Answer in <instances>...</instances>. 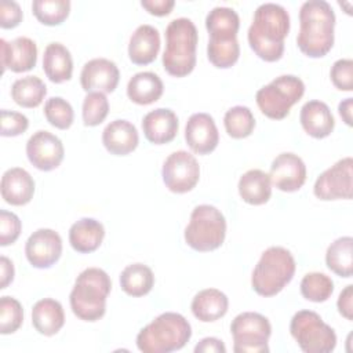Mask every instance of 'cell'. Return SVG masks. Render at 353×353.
Here are the masks:
<instances>
[{
  "mask_svg": "<svg viewBox=\"0 0 353 353\" xmlns=\"http://www.w3.org/2000/svg\"><path fill=\"white\" fill-rule=\"evenodd\" d=\"M186 244L200 252L219 248L226 236V219L214 205H196L190 214V221L185 228Z\"/></svg>",
  "mask_w": 353,
  "mask_h": 353,
  "instance_id": "obj_7",
  "label": "cell"
},
{
  "mask_svg": "<svg viewBox=\"0 0 353 353\" xmlns=\"http://www.w3.org/2000/svg\"><path fill=\"white\" fill-rule=\"evenodd\" d=\"M270 182L281 192L299 190L306 181L303 160L291 152L280 153L270 165Z\"/></svg>",
  "mask_w": 353,
  "mask_h": 353,
  "instance_id": "obj_15",
  "label": "cell"
},
{
  "mask_svg": "<svg viewBox=\"0 0 353 353\" xmlns=\"http://www.w3.org/2000/svg\"><path fill=\"white\" fill-rule=\"evenodd\" d=\"M154 274L143 263H132L120 273V287L130 296H143L153 288Z\"/></svg>",
  "mask_w": 353,
  "mask_h": 353,
  "instance_id": "obj_32",
  "label": "cell"
},
{
  "mask_svg": "<svg viewBox=\"0 0 353 353\" xmlns=\"http://www.w3.org/2000/svg\"><path fill=\"white\" fill-rule=\"evenodd\" d=\"M29 127V120L25 114L14 110H1V130L3 137H17L25 132Z\"/></svg>",
  "mask_w": 353,
  "mask_h": 353,
  "instance_id": "obj_43",
  "label": "cell"
},
{
  "mask_svg": "<svg viewBox=\"0 0 353 353\" xmlns=\"http://www.w3.org/2000/svg\"><path fill=\"white\" fill-rule=\"evenodd\" d=\"M185 139L192 152L208 154L218 146L219 132L216 124L208 113H193L185 127Z\"/></svg>",
  "mask_w": 353,
  "mask_h": 353,
  "instance_id": "obj_17",
  "label": "cell"
},
{
  "mask_svg": "<svg viewBox=\"0 0 353 353\" xmlns=\"http://www.w3.org/2000/svg\"><path fill=\"white\" fill-rule=\"evenodd\" d=\"M0 190L6 203L11 205H25L33 197L34 181L26 170L12 167L3 174Z\"/></svg>",
  "mask_w": 353,
  "mask_h": 353,
  "instance_id": "obj_21",
  "label": "cell"
},
{
  "mask_svg": "<svg viewBox=\"0 0 353 353\" xmlns=\"http://www.w3.org/2000/svg\"><path fill=\"white\" fill-rule=\"evenodd\" d=\"M44 116L55 128L66 130L73 123L74 112L72 105L62 97H51L44 103Z\"/></svg>",
  "mask_w": 353,
  "mask_h": 353,
  "instance_id": "obj_38",
  "label": "cell"
},
{
  "mask_svg": "<svg viewBox=\"0 0 353 353\" xmlns=\"http://www.w3.org/2000/svg\"><path fill=\"white\" fill-rule=\"evenodd\" d=\"M352 167L353 159L347 156L323 171L314 182V196L324 201L352 199Z\"/></svg>",
  "mask_w": 353,
  "mask_h": 353,
  "instance_id": "obj_12",
  "label": "cell"
},
{
  "mask_svg": "<svg viewBox=\"0 0 353 353\" xmlns=\"http://www.w3.org/2000/svg\"><path fill=\"white\" fill-rule=\"evenodd\" d=\"M334 292V283L331 277L320 272H312L301 280V294L310 302H324Z\"/></svg>",
  "mask_w": 353,
  "mask_h": 353,
  "instance_id": "obj_36",
  "label": "cell"
},
{
  "mask_svg": "<svg viewBox=\"0 0 353 353\" xmlns=\"http://www.w3.org/2000/svg\"><path fill=\"white\" fill-rule=\"evenodd\" d=\"M32 324L34 330L41 335H55L65 324V313L62 305L52 298L37 301L32 309Z\"/></svg>",
  "mask_w": 353,
  "mask_h": 353,
  "instance_id": "obj_25",
  "label": "cell"
},
{
  "mask_svg": "<svg viewBox=\"0 0 353 353\" xmlns=\"http://www.w3.org/2000/svg\"><path fill=\"white\" fill-rule=\"evenodd\" d=\"M228 296L216 288L201 290L194 295L190 305L193 316L203 323H211L223 317L228 312Z\"/></svg>",
  "mask_w": 353,
  "mask_h": 353,
  "instance_id": "obj_26",
  "label": "cell"
},
{
  "mask_svg": "<svg viewBox=\"0 0 353 353\" xmlns=\"http://www.w3.org/2000/svg\"><path fill=\"white\" fill-rule=\"evenodd\" d=\"M109 113V101L103 92H87L83 101V121L87 127L101 124Z\"/></svg>",
  "mask_w": 353,
  "mask_h": 353,
  "instance_id": "obj_39",
  "label": "cell"
},
{
  "mask_svg": "<svg viewBox=\"0 0 353 353\" xmlns=\"http://www.w3.org/2000/svg\"><path fill=\"white\" fill-rule=\"evenodd\" d=\"M22 223L19 218L7 210H0V245L6 247L17 241Z\"/></svg>",
  "mask_w": 353,
  "mask_h": 353,
  "instance_id": "obj_42",
  "label": "cell"
},
{
  "mask_svg": "<svg viewBox=\"0 0 353 353\" xmlns=\"http://www.w3.org/2000/svg\"><path fill=\"white\" fill-rule=\"evenodd\" d=\"M26 156L37 170L52 171L63 160V143L50 131L39 130L26 142Z\"/></svg>",
  "mask_w": 353,
  "mask_h": 353,
  "instance_id": "obj_13",
  "label": "cell"
},
{
  "mask_svg": "<svg viewBox=\"0 0 353 353\" xmlns=\"http://www.w3.org/2000/svg\"><path fill=\"white\" fill-rule=\"evenodd\" d=\"M239 194L243 201L251 205H261L272 196V182L269 174L254 168L244 172L239 179Z\"/></svg>",
  "mask_w": 353,
  "mask_h": 353,
  "instance_id": "obj_28",
  "label": "cell"
},
{
  "mask_svg": "<svg viewBox=\"0 0 353 353\" xmlns=\"http://www.w3.org/2000/svg\"><path fill=\"white\" fill-rule=\"evenodd\" d=\"M14 265L12 262L1 255L0 256V288L4 290L7 288V285L14 280Z\"/></svg>",
  "mask_w": 353,
  "mask_h": 353,
  "instance_id": "obj_48",
  "label": "cell"
},
{
  "mask_svg": "<svg viewBox=\"0 0 353 353\" xmlns=\"http://www.w3.org/2000/svg\"><path fill=\"white\" fill-rule=\"evenodd\" d=\"M199 34L189 18H175L165 29V50L163 66L174 77L188 76L196 66V48Z\"/></svg>",
  "mask_w": 353,
  "mask_h": 353,
  "instance_id": "obj_4",
  "label": "cell"
},
{
  "mask_svg": "<svg viewBox=\"0 0 353 353\" xmlns=\"http://www.w3.org/2000/svg\"><path fill=\"white\" fill-rule=\"evenodd\" d=\"M23 321V309L19 301L12 296L0 299V332L3 335L15 332Z\"/></svg>",
  "mask_w": 353,
  "mask_h": 353,
  "instance_id": "obj_40",
  "label": "cell"
},
{
  "mask_svg": "<svg viewBox=\"0 0 353 353\" xmlns=\"http://www.w3.org/2000/svg\"><path fill=\"white\" fill-rule=\"evenodd\" d=\"M327 268L341 277H352L353 273V239L343 236L332 241L325 252Z\"/></svg>",
  "mask_w": 353,
  "mask_h": 353,
  "instance_id": "obj_31",
  "label": "cell"
},
{
  "mask_svg": "<svg viewBox=\"0 0 353 353\" xmlns=\"http://www.w3.org/2000/svg\"><path fill=\"white\" fill-rule=\"evenodd\" d=\"M290 32V15L276 3L261 4L248 28V43L252 51L266 62L279 61L284 52V39Z\"/></svg>",
  "mask_w": 353,
  "mask_h": 353,
  "instance_id": "obj_1",
  "label": "cell"
},
{
  "mask_svg": "<svg viewBox=\"0 0 353 353\" xmlns=\"http://www.w3.org/2000/svg\"><path fill=\"white\" fill-rule=\"evenodd\" d=\"M194 352L196 353H225L226 346L223 345V342L221 339L208 336V338L201 339L194 346Z\"/></svg>",
  "mask_w": 353,
  "mask_h": 353,
  "instance_id": "obj_47",
  "label": "cell"
},
{
  "mask_svg": "<svg viewBox=\"0 0 353 353\" xmlns=\"http://www.w3.org/2000/svg\"><path fill=\"white\" fill-rule=\"evenodd\" d=\"M22 21V10L17 1H0V26L3 29H12Z\"/></svg>",
  "mask_w": 353,
  "mask_h": 353,
  "instance_id": "obj_44",
  "label": "cell"
},
{
  "mask_svg": "<svg viewBox=\"0 0 353 353\" xmlns=\"http://www.w3.org/2000/svg\"><path fill=\"white\" fill-rule=\"evenodd\" d=\"M161 176L168 190L174 193H186L197 185L200 165L192 153L176 150L164 160Z\"/></svg>",
  "mask_w": 353,
  "mask_h": 353,
  "instance_id": "obj_11",
  "label": "cell"
},
{
  "mask_svg": "<svg viewBox=\"0 0 353 353\" xmlns=\"http://www.w3.org/2000/svg\"><path fill=\"white\" fill-rule=\"evenodd\" d=\"M223 125L226 132L234 138L241 139L251 135L255 128V119L250 108L247 106H233L230 108L223 117Z\"/></svg>",
  "mask_w": 353,
  "mask_h": 353,
  "instance_id": "obj_34",
  "label": "cell"
},
{
  "mask_svg": "<svg viewBox=\"0 0 353 353\" xmlns=\"http://www.w3.org/2000/svg\"><path fill=\"white\" fill-rule=\"evenodd\" d=\"M305 84L294 74H281L256 91L255 101L261 112L273 120L288 116L291 108L303 97Z\"/></svg>",
  "mask_w": 353,
  "mask_h": 353,
  "instance_id": "obj_8",
  "label": "cell"
},
{
  "mask_svg": "<svg viewBox=\"0 0 353 353\" xmlns=\"http://www.w3.org/2000/svg\"><path fill=\"white\" fill-rule=\"evenodd\" d=\"M32 10L39 22L47 26L62 23L70 11L69 0H34Z\"/></svg>",
  "mask_w": 353,
  "mask_h": 353,
  "instance_id": "obj_35",
  "label": "cell"
},
{
  "mask_svg": "<svg viewBox=\"0 0 353 353\" xmlns=\"http://www.w3.org/2000/svg\"><path fill=\"white\" fill-rule=\"evenodd\" d=\"M335 14L325 0H309L299 10L296 44L310 58H321L334 46Z\"/></svg>",
  "mask_w": 353,
  "mask_h": 353,
  "instance_id": "obj_2",
  "label": "cell"
},
{
  "mask_svg": "<svg viewBox=\"0 0 353 353\" xmlns=\"http://www.w3.org/2000/svg\"><path fill=\"white\" fill-rule=\"evenodd\" d=\"M240 55V46L237 39L228 41L208 40L207 57L210 62L219 69H228L233 66Z\"/></svg>",
  "mask_w": 353,
  "mask_h": 353,
  "instance_id": "obj_37",
  "label": "cell"
},
{
  "mask_svg": "<svg viewBox=\"0 0 353 353\" xmlns=\"http://www.w3.org/2000/svg\"><path fill=\"white\" fill-rule=\"evenodd\" d=\"M190 336L189 321L179 313L165 312L138 332L137 346L143 353H170L182 349Z\"/></svg>",
  "mask_w": 353,
  "mask_h": 353,
  "instance_id": "obj_5",
  "label": "cell"
},
{
  "mask_svg": "<svg viewBox=\"0 0 353 353\" xmlns=\"http://www.w3.org/2000/svg\"><path fill=\"white\" fill-rule=\"evenodd\" d=\"M138 142V131L128 120H113L102 131V143L105 149L114 156H125L134 152Z\"/></svg>",
  "mask_w": 353,
  "mask_h": 353,
  "instance_id": "obj_20",
  "label": "cell"
},
{
  "mask_svg": "<svg viewBox=\"0 0 353 353\" xmlns=\"http://www.w3.org/2000/svg\"><path fill=\"white\" fill-rule=\"evenodd\" d=\"M112 290L109 274L99 268H87L76 279L69 295L72 312L84 321H97L106 312V298Z\"/></svg>",
  "mask_w": 353,
  "mask_h": 353,
  "instance_id": "obj_3",
  "label": "cell"
},
{
  "mask_svg": "<svg viewBox=\"0 0 353 353\" xmlns=\"http://www.w3.org/2000/svg\"><path fill=\"white\" fill-rule=\"evenodd\" d=\"M62 254L61 236L47 228L33 232L25 243V255L29 263L37 269L51 268Z\"/></svg>",
  "mask_w": 353,
  "mask_h": 353,
  "instance_id": "obj_14",
  "label": "cell"
},
{
  "mask_svg": "<svg viewBox=\"0 0 353 353\" xmlns=\"http://www.w3.org/2000/svg\"><path fill=\"white\" fill-rule=\"evenodd\" d=\"M47 94L44 81L37 76H25L14 81L11 98L22 108H37Z\"/></svg>",
  "mask_w": 353,
  "mask_h": 353,
  "instance_id": "obj_33",
  "label": "cell"
},
{
  "mask_svg": "<svg viewBox=\"0 0 353 353\" xmlns=\"http://www.w3.org/2000/svg\"><path fill=\"white\" fill-rule=\"evenodd\" d=\"M210 40L228 41L237 39L240 28L239 14L230 7H214L205 17Z\"/></svg>",
  "mask_w": 353,
  "mask_h": 353,
  "instance_id": "obj_29",
  "label": "cell"
},
{
  "mask_svg": "<svg viewBox=\"0 0 353 353\" xmlns=\"http://www.w3.org/2000/svg\"><path fill=\"white\" fill-rule=\"evenodd\" d=\"M352 108H353V99L352 98H346L343 99L339 105H338V112L341 114V117L343 119V121L347 125H352Z\"/></svg>",
  "mask_w": 353,
  "mask_h": 353,
  "instance_id": "obj_49",
  "label": "cell"
},
{
  "mask_svg": "<svg viewBox=\"0 0 353 353\" xmlns=\"http://www.w3.org/2000/svg\"><path fill=\"white\" fill-rule=\"evenodd\" d=\"M338 312L346 319V320H353V285L349 284L346 285L336 301Z\"/></svg>",
  "mask_w": 353,
  "mask_h": 353,
  "instance_id": "obj_45",
  "label": "cell"
},
{
  "mask_svg": "<svg viewBox=\"0 0 353 353\" xmlns=\"http://www.w3.org/2000/svg\"><path fill=\"white\" fill-rule=\"evenodd\" d=\"M331 80L334 85L341 91L353 90V61L349 58H342L334 62L331 72Z\"/></svg>",
  "mask_w": 353,
  "mask_h": 353,
  "instance_id": "obj_41",
  "label": "cell"
},
{
  "mask_svg": "<svg viewBox=\"0 0 353 353\" xmlns=\"http://www.w3.org/2000/svg\"><path fill=\"white\" fill-rule=\"evenodd\" d=\"M299 121L303 130L317 139L328 137L335 127V120L328 105L317 99L309 101L302 106Z\"/></svg>",
  "mask_w": 353,
  "mask_h": 353,
  "instance_id": "obj_23",
  "label": "cell"
},
{
  "mask_svg": "<svg viewBox=\"0 0 353 353\" xmlns=\"http://www.w3.org/2000/svg\"><path fill=\"white\" fill-rule=\"evenodd\" d=\"M120 72L117 65L106 58H94L84 63L80 73V83L84 91L113 92L119 84Z\"/></svg>",
  "mask_w": 353,
  "mask_h": 353,
  "instance_id": "obj_16",
  "label": "cell"
},
{
  "mask_svg": "<svg viewBox=\"0 0 353 353\" xmlns=\"http://www.w3.org/2000/svg\"><path fill=\"white\" fill-rule=\"evenodd\" d=\"M164 85L161 79L153 72L135 73L127 84L128 98L138 105H150L160 99Z\"/></svg>",
  "mask_w": 353,
  "mask_h": 353,
  "instance_id": "obj_30",
  "label": "cell"
},
{
  "mask_svg": "<svg viewBox=\"0 0 353 353\" xmlns=\"http://www.w3.org/2000/svg\"><path fill=\"white\" fill-rule=\"evenodd\" d=\"M236 353H268L272 334L270 321L256 312H243L230 324Z\"/></svg>",
  "mask_w": 353,
  "mask_h": 353,
  "instance_id": "obj_10",
  "label": "cell"
},
{
  "mask_svg": "<svg viewBox=\"0 0 353 353\" xmlns=\"http://www.w3.org/2000/svg\"><path fill=\"white\" fill-rule=\"evenodd\" d=\"M290 332L305 353H330L336 346L335 331L313 310L296 312Z\"/></svg>",
  "mask_w": 353,
  "mask_h": 353,
  "instance_id": "obj_9",
  "label": "cell"
},
{
  "mask_svg": "<svg viewBox=\"0 0 353 353\" xmlns=\"http://www.w3.org/2000/svg\"><path fill=\"white\" fill-rule=\"evenodd\" d=\"M178 117L168 108H157L145 114L142 130L146 139L154 145L171 142L178 134Z\"/></svg>",
  "mask_w": 353,
  "mask_h": 353,
  "instance_id": "obj_19",
  "label": "cell"
},
{
  "mask_svg": "<svg viewBox=\"0 0 353 353\" xmlns=\"http://www.w3.org/2000/svg\"><path fill=\"white\" fill-rule=\"evenodd\" d=\"M103 237L105 228L94 218H81L69 229V243L74 251L81 254H88L99 248Z\"/></svg>",
  "mask_w": 353,
  "mask_h": 353,
  "instance_id": "obj_24",
  "label": "cell"
},
{
  "mask_svg": "<svg viewBox=\"0 0 353 353\" xmlns=\"http://www.w3.org/2000/svg\"><path fill=\"white\" fill-rule=\"evenodd\" d=\"M141 6L152 15L164 17L171 12L175 6L174 0H142Z\"/></svg>",
  "mask_w": 353,
  "mask_h": 353,
  "instance_id": "obj_46",
  "label": "cell"
},
{
  "mask_svg": "<svg viewBox=\"0 0 353 353\" xmlns=\"http://www.w3.org/2000/svg\"><path fill=\"white\" fill-rule=\"evenodd\" d=\"M0 44L3 72H6V69H10L11 72L22 73L36 66L37 46L32 39L26 36L15 37L11 41L1 39Z\"/></svg>",
  "mask_w": 353,
  "mask_h": 353,
  "instance_id": "obj_18",
  "label": "cell"
},
{
  "mask_svg": "<svg viewBox=\"0 0 353 353\" xmlns=\"http://www.w3.org/2000/svg\"><path fill=\"white\" fill-rule=\"evenodd\" d=\"M43 70L52 83H63L72 79L73 59L70 51L62 43H50L43 55Z\"/></svg>",
  "mask_w": 353,
  "mask_h": 353,
  "instance_id": "obj_27",
  "label": "cell"
},
{
  "mask_svg": "<svg viewBox=\"0 0 353 353\" xmlns=\"http://www.w3.org/2000/svg\"><path fill=\"white\" fill-rule=\"evenodd\" d=\"M160 51V33L152 25H139L130 37L128 57L135 65L152 63Z\"/></svg>",
  "mask_w": 353,
  "mask_h": 353,
  "instance_id": "obj_22",
  "label": "cell"
},
{
  "mask_svg": "<svg viewBox=\"0 0 353 353\" xmlns=\"http://www.w3.org/2000/svg\"><path fill=\"white\" fill-rule=\"evenodd\" d=\"M295 259L292 254L280 245L265 250L251 276L252 290L261 296L279 294L294 277Z\"/></svg>",
  "mask_w": 353,
  "mask_h": 353,
  "instance_id": "obj_6",
  "label": "cell"
}]
</instances>
